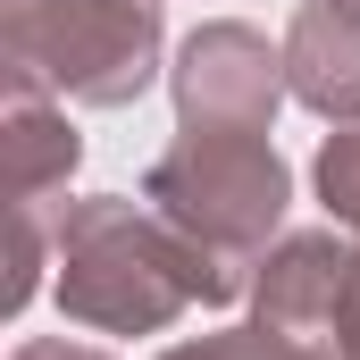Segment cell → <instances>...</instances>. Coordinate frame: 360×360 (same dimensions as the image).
Segmentation results:
<instances>
[{
  "label": "cell",
  "instance_id": "5b68a950",
  "mask_svg": "<svg viewBox=\"0 0 360 360\" xmlns=\"http://www.w3.org/2000/svg\"><path fill=\"white\" fill-rule=\"evenodd\" d=\"M285 51H269V34L218 17L176 51V117L201 134H269L276 101H285Z\"/></svg>",
  "mask_w": 360,
  "mask_h": 360
},
{
  "label": "cell",
  "instance_id": "9c48e42d",
  "mask_svg": "<svg viewBox=\"0 0 360 360\" xmlns=\"http://www.w3.org/2000/svg\"><path fill=\"white\" fill-rule=\"evenodd\" d=\"M160 360H293V352L276 344L269 327H226V335H193V344H176Z\"/></svg>",
  "mask_w": 360,
  "mask_h": 360
},
{
  "label": "cell",
  "instance_id": "3957f363",
  "mask_svg": "<svg viewBox=\"0 0 360 360\" xmlns=\"http://www.w3.org/2000/svg\"><path fill=\"white\" fill-rule=\"evenodd\" d=\"M8 68L59 101L126 109L160 76V0H8Z\"/></svg>",
  "mask_w": 360,
  "mask_h": 360
},
{
  "label": "cell",
  "instance_id": "ba28073f",
  "mask_svg": "<svg viewBox=\"0 0 360 360\" xmlns=\"http://www.w3.org/2000/svg\"><path fill=\"white\" fill-rule=\"evenodd\" d=\"M319 193H327V218L360 235V117H344L319 151Z\"/></svg>",
  "mask_w": 360,
  "mask_h": 360
},
{
  "label": "cell",
  "instance_id": "6da1fadb",
  "mask_svg": "<svg viewBox=\"0 0 360 360\" xmlns=\"http://www.w3.org/2000/svg\"><path fill=\"white\" fill-rule=\"evenodd\" d=\"M235 293H252V276L210 243H193L151 201L101 193L59 210V310L92 335H160L193 302L218 310Z\"/></svg>",
  "mask_w": 360,
  "mask_h": 360
},
{
  "label": "cell",
  "instance_id": "277c9868",
  "mask_svg": "<svg viewBox=\"0 0 360 360\" xmlns=\"http://www.w3.org/2000/svg\"><path fill=\"white\" fill-rule=\"evenodd\" d=\"M252 327H269L293 360H352L360 344V243L285 235L252 276Z\"/></svg>",
  "mask_w": 360,
  "mask_h": 360
},
{
  "label": "cell",
  "instance_id": "30bf717a",
  "mask_svg": "<svg viewBox=\"0 0 360 360\" xmlns=\"http://www.w3.org/2000/svg\"><path fill=\"white\" fill-rule=\"evenodd\" d=\"M8 360H109V352H92V344H59V335H42V344H17Z\"/></svg>",
  "mask_w": 360,
  "mask_h": 360
},
{
  "label": "cell",
  "instance_id": "8992f818",
  "mask_svg": "<svg viewBox=\"0 0 360 360\" xmlns=\"http://www.w3.org/2000/svg\"><path fill=\"white\" fill-rule=\"evenodd\" d=\"M285 84L319 117H360V0H302L293 8Z\"/></svg>",
  "mask_w": 360,
  "mask_h": 360
},
{
  "label": "cell",
  "instance_id": "7a4b0ae2",
  "mask_svg": "<svg viewBox=\"0 0 360 360\" xmlns=\"http://www.w3.org/2000/svg\"><path fill=\"white\" fill-rule=\"evenodd\" d=\"M143 201L168 210L193 243H210L218 260H235L252 276L269 260V235L285 226L293 176H285L269 134H201V126H184L176 143L151 160Z\"/></svg>",
  "mask_w": 360,
  "mask_h": 360
},
{
  "label": "cell",
  "instance_id": "52a82bcc",
  "mask_svg": "<svg viewBox=\"0 0 360 360\" xmlns=\"http://www.w3.org/2000/svg\"><path fill=\"white\" fill-rule=\"evenodd\" d=\"M84 134L68 126V101L34 68H8V193L17 210H51V193L76 176Z\"/></svg>",
  "mask_w": 360,
  "mask_h": 360
}]
</instances>
